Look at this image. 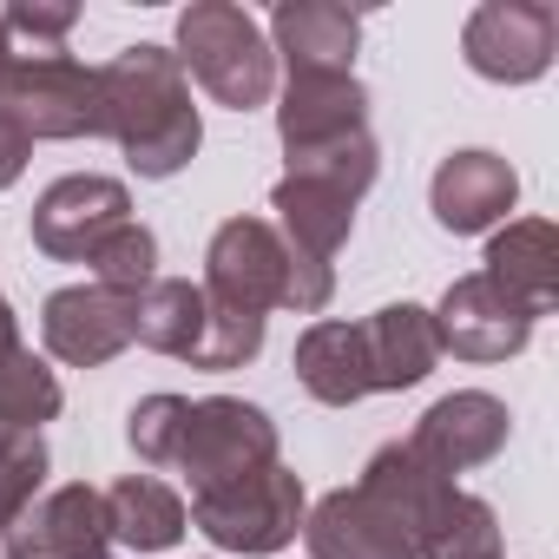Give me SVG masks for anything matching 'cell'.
<instances>
[{"label": "cell", "mask_w": 559, "mask_h": 559, "mask_svg": "<svg viewBox=\"0 0 559 559\" xmlns=\"http://www.w3.org/2000/svg\"><path fill=\"white\" fill-rule=\"evenodd\" d=\"M99 99H106V139H119V152L139 178H178L198 158L204 126H198L191 80L171 47L139 40V47L112 53L99 67Z\"/></svg>", "instance_id": "1"}, {"label": "cell", "mask_w": 559, "mask_h": 559, "mask_svg": "<svg viewBox=\"0 0 559 559\" xmlns=\"http://www.w3.org/2000/svg\"><path fill=\"white\" fill-rule=\"evenodd\" d=\"M284 158H290V171L270 185L276 230H284V243L304 250L310 263L336 270V250H343L349 230H356V204H362V191L376 185L382 152H376L369 132H356V139L310 145V152H284Z\"/></svg>", "instance_id": "2"}, {"label": "cell", "mask_w": 559, "mask_h": 559, "mask_svg": "<svg viewBox=\"0 0 559 559\" xmlns=\"http://www.w3.org/2000/svg\"><path fill=\"white\" fill-rule=\"evenodd\" d=\"M204 290L237 310H297L317 317L336 297V270L310 263L304 250L284 243V230L263 217H224L204 250Z\"/></svg>", "instance_id": "3"}, {"label": "cell", "mask_w": 559, "mask_h": 559, "mask_svg": "<svg viewBox=\"0 0 559 559\" xmlns=\"http://www.w3.org/2000/svg\"><path fill=\"white\" fill-rule=\"evenodd\" d=\"M362 487H376L415 533L421 559H500V520L480 493L461 480H441L428 461H415L408 441H389L369 454Z\"/></svg>", "instance_id": "4"}, {"label": "cell", "mask_w": 559, "mask_h": 559, "mask_svg": "<svg viewBox=\"0 0 559 559\" xmlns=\"http://www.w3.org/2000/svg\"><path fill=\"white\" fill-rule=\"evenodd\" d=\"M132 343L224 376V369H243V362L263 356V317L237 310V304H217L204 284H191V276H158V284L139 297Z\"/></svg>", "instance_id": "5"}, {"label": "cell", "mask_w": 559, "mask_h": 559, "mask_svg": "<svg viewBox=\"0 0 559 559\" xmlns=\"http://www.w3.org/2000/svg\"><path fill=\"white\" fill-rule=\"evenodd\" d=\"M178 67L230 112L270 106L276 93V53L257 14L230 8V0H198V8L178 14Z\"/></svg>", "instance_id": "6"}, {"label": "cell", "mask_w": 559, "mask_h": 559, "mask_svg": "<svg viewBox=\"0 0 559 559\" xmlns=\"http://www.w3.org/2000/svg\"><path fill=\"white\" fill-rule=\"evenodd\" d=\"M304 474H290L284 461H270L263 474H243L230 487H211V493H191V526L217 546V552H243V559H263V552H284L297 533H304Z\"/></svg>", "instance_id": "7"}, {"label": "cell", "mask_w": 559, "mask_h": 559, "mask_svg": "<svg viewBox=\"0 0 559 559\" xmlns=\"http://www.w3.org/2000/svg\"><path fill=\"white\" fill-rule=\"evenodd\" d=\"M270 461H276V421L257 402H243V395L191 402L185 441L171 454V467L191 480V493H211V487H230L243 474H263Z\"/></svg>", "instance_id": "8"}, {"label": "cell", "mask_w": 559, "mask_h": 559, "mask_svg": "<svg viewBox=\"0 0 559 559\" xmlns=\"http://www.w3.org/2000/svg\"><path fill=\"white\" fill-rule=\"evenodd\" d=\"M8 106L34 139H106V99H99V67H80L67 47L53 53H21L8 73Z\"/></svg>", "instance_id": "9"}, {"label": "cell", "mask_w": 559, "mask_h": 559, "mask_svg": "<svg viewBox=\"0 0 559 559\" xmlns=\"http://www.w3.org/2000/svg\"><path fill=\"white\" fill-rule=\"evenodd\" d=\"M461 53L493 86H533L559 53V8L552 0H487L461 27Z\"/></svg>", "instance_id": "10"}, {"label": "cell", "mask_w": 559, "mask_h": 559, "mask_svg": "<svg viewBox=\"0 0 559 559\" xmlns=\"http://www.w3.org/2000/svg\"><path fill=\"white\" fill-rule=\"evenodd\" d=\"M428 323H435V349L454 362H507L533 343V317L513 297H500L480 270L454 276L441 310H428Z\"/></svg>", "instance_id": "11"}, {"label": "cell", "mask_w": 559, "mask_h": 559, "mask_svg": "<svg viewBox=\"0 0 559 559\" xmlns=\"http://www.w3.org/2000/svg\"><path fill=\"white\" fill-rule=\"evenodd\" d=\"M132 217V191L106 171H73V178H53L34 204V243L53 257V263H86L99 250L106 230H119Z\"/></svg>", "instance_id": "12"}, {"label": "cell", "mask_w": 559, "mask_h": 559, "mask_svg": "<svg viewBox=\"0 0 559 559\" xmlns=\"http://www.w3.org/2000/svg\"><path fill=\"white\" fill-rule=\"evenodd\" d=\"M132 317H139V297L99 290V284H67L40 304V343L67 369H106L112 356L132 349Z\"/></svg>", "instance_id": "13"}, {"label": "cell", "mask_w": 559, "mask_h": 559, "mask_svg": "<svg viewBox=\"0 0 559 559\" xmlns=\"http://www.w3.org/2000/svg\"><path fill=\"white\" fill-rule=\"evenodd\" d=\"M304 546H310V559H421L408 520L362 480L323 493L304 513Z\"/></svg>", "instance_id": "14"}, {"label": "cell", "mask_w": 559, "mask_h": 559, "mask_svg": "<svg viewBox=\"0 0 559 559\" xmlns=\"http://www.w3.org/2000/svg\"><path fill=\"white\" fill-rule=\"evenodd\" d=\"M507 435H513V415H507L500 395H487V389H454V395H441V402L415 421L408 448H415V461H428L441 480H454V474H467V467H487V461L507 448Z\"/></svg>", "instance_id": "15"}, {"label": "cell", "mask_w": 559, "mask_h": 559, "mask_svg": "<svg viewBox=\"0 0 559 559\" xmlns=\"http://www.w3.org/2000/svg\"><path fill=\"white\" fill-rule=\"evenodd\" d=\"M8 559H112L106 493L86 487V480L40 493V500L8 526Z\"/></svg>", "instance_id": "16"}, {"label": "cell", "mask_w": 559, "mask_h": 559, "mask_svg": "<svg viewBox=\"0 0 559 559\" xmlns=\"http://www.w3.org/2000/svg\"><path fill=\"white\" fill-rule=\"evenodd\" d=\"M513 204H520V171L500 152H448L441 171H435V185H428V211L454 237L500 230Z\"/></svg>", "instance_id": "17"}, {"label": "cell", "mask_w": 559, "mask_h": 559, "mask_svg": "<svg viewBox=\"0 0 559 559\" xmlns=\"http://www.w3.org/2000/svg\"><path fill=\"white\" fill-rule=\"evenodd\" d=\"M480 276L500 297H513L533 323L552 317V304H559V230L546 217H507L500 230H487Z\"/></svg>", "instance_id": "18"}, {"label": "cell", "mask_w": 559, "mask_h": 559, "mask_svg": "<svg viewBox=\"0 0 559 559\" xmlns=\"http://www.w3.org/2000/svg\"><path fill=\"white\" fill-rule=\"evenodd\" d=\"M369 132V93L356 73H290L284 80V106H276V139L284 152H310V145H336Z\"/></svg>", "instance_id": "19"}, {"label": "cell", "mask_w": 559, "mask_h": 559, "mask_svg": "<svg viewBox=\"0 0 559 559\" xmlns=\"http://www.w3.org/2000/svg\"><path fill=\"white\" fill-rule=\"evenodd\" d=\"M263 40L290 73H356L362 14L336 8V0H284V8L270 14Z\"/></svg>", "instance_id": "20"}, {"label": "cell", "mask_w": 559, "mask_h": 559, "mask_svg": "<svg viewBox=\"0 0 559 559\" xmlns=\"http://www.w3.org/2000/svg\"><path fill=\"white\" fill-rule=\"evenodd\" d=\"M297 382L310 402L323 408H356L369 389V349H362V323H310L297 336V356H290Z\"/></svg>", "instance_id": "21"}, {"label": "cell", "mask_w": 559, "mask_h": 559, "mask_svg": "<svg viewBox=\"0 0 559 559\" xmlns=\"http://www.w3.org/2000/svg\"><path fill=\"white\" fill-rule=\"evenodd\" d=\"M362 349H369V389L376 395H395V389H415L435 376L441 349H435V323L421 304H389L362 323Z\"/></svg>", "instance_id": "22"}, {"label": "cell", "mask_w": 559, "mask_h": 559, "mask_svg": "<svg viewBox=\"0 0 559 559\" xmlns=\"http://www.w3.org/2000/svg\"><path fill=\"white\" fill-rule=\"evenodd\" d=\"M106 520H112V546H132V552H165L185 539V500L152 480V474H126L112 493H106Z\"/></svg>", "instance_id": "23"}, {"label": "cell", "mask_w": 559, "mask_h": 559, "mask_svg": "<svg viewBox=\"0 0 559 559\" xmlns=\"http://www.w3.org/2000/svg\"><path fill=\"white\" fill-rule=\"evenodd\" d=\"M60 402H67L60 395V376L27 343L0 349V428H34L40 435V421H53Z\"/></svg>", "instance_id": "24"}, {"label": "cell", "mask_w": 559, "mask_h": 559, "mask_svg": "<svg viewBox=\"0 0 559 559\" xmlns=\"http://www.w3.org/2000/svg\"><path fill=\"white\" fill-rule=\"evenodd\" d=\"M86 263H93V284H99V290L145 297V290L158 284V237H152L139 217H126L119 230H106V237H99V250H93Z\"/></svg>", "instance_id": "25"}, {"label": "cell", "mask_w": 559, "mask_h": 559, "mask_svg": "<svg viewBox=\"0 0 559 559\" xmlns=\"http://www.w3.org/2000/svg\"><path fill=\"white\" fill-rule=\"evenodd\" d=\"M47 487V441L34 428H0V533H8Z\"/></svg>", "instance_id": "26"}, {"label": "cell", "mask_w": 559, "mask_h": 559, "mask_svg": "<svg viewBox=\"0 0 559 559\" xmlns=\"http://www.w3.org/2000/svg\"><path fill=\"white\" fill-rule=\"evenodd\" d=\"M185 415H191L185 395H145V402L126 415L132 454H139L145 467H171V454H178V441H185Z\"/></svg>", "instance_id": "27"}, {"label": "cell", "mask_w": 559, "mask_h": 559, "mask_svg": "<svg viewBox=\"0 0 559 559\" xmlns=\"http://www.w3.org/2000/svg\"><path fill=\"white\" fill-rule=\"evenodd\" d=\"M8 40H34V53H53L73 27H80V8H47V0H14L8 14H0Z\"/></svg>", "instance_id": "28"}, {"label": "cell", "mask_w": 559, "mask_h": 559, "mask_svg": "<svg viewBox=\"0 0 559 559\" xmlns=\"http://www.w3.org/2000/svg\"><path fill=\"white\" fill-rule=\"evenodd\" d=\"M27 158H34V132L21 126V112L8 106V93H0V191H8V185H21Z\"/></svg>", "instance_id": "29"}, {"label": "cell", "mask_w": 559, "mask_h": 559, "mask_svg": "<svg viewBox=\"0 0 559 559\" xmlns=\"http://www.w3.org/2000/svg\"><path fill=\"white\" fill-rule=\"evenodd\" d=\"M21 343V323H14V310H8V290H0V349H14Z\"/></svg>", "instance_id": "30"}, {"label": "cell", "mask_w": 559, "mask_h": 559, "mask_svg": "<svg viewBox=\"0 0 559 559\" xmlns=\"http://www.w3.org/2000/svg\"><path fill=\"white\" fill-rule=\"evenodd\" d=\"M14 60H21V47L8 40V27H0V86H8V73H14Z\"/></svg>", "instance_id": "31"}]
</instances>
